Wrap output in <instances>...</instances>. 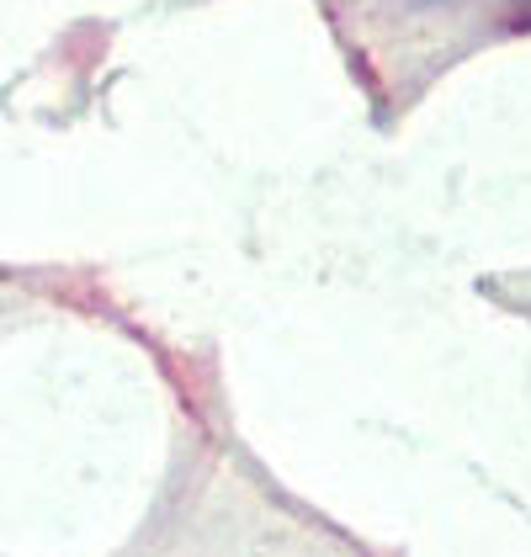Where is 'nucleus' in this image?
<instances>
[{"label": "nucleus", "mask_w": 531, "mask_h": 557, "mask_svg": "<svg viewBox=\"0 0 531 557\" xmlns=\"http://www.w3.org/2000/svg\"><path fill=\"white\" fill-rule=\"evenodd\" d=\"M510 27L531 33V0H510Z\"/></svg>", "instance_id": "nucleus-1"}]
</instances>
